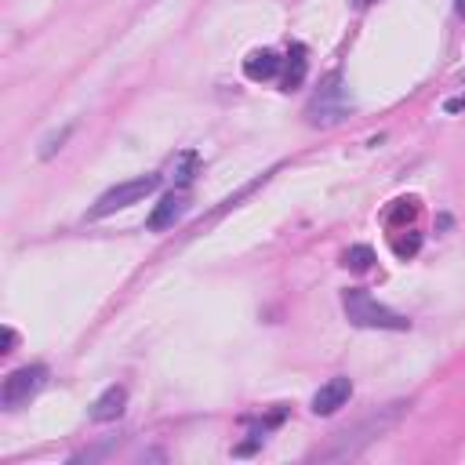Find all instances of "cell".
Here are the masks:
<instances>
[{"label": "cell", "instance_id": "cell-17", "mask_svg": "<svg viewBox=\"0 0 465 465\" xmlns=\"http://www.w3.org/2000/svg\"><path fill=\"white\" fill-rule=\"evenodd\" d=\"M352 7H371V4H378V0H349Z\"/></svg>", "mask_w": 465, "mask_h": 465}, {"label": "cell", "instance_id": "cell-5", "mask_svg": "<svg viewBox=\"0 0 465 465\" xmlns=\"http://www.w3.org/2000/svg\"><path fill=\"white\" fill-rule=\"evenodd\" d=\"M44 381H47V367H44V363H29V367H18V371H11V374L4 378V389H0V403H4L7 411L22 407V403H29V396H36V392L44 389Z\"/></svg>", "mask_w": 465, "mask_h": 465}, {"label": "cell", "instance_id": "cell-2", "mask_svg": "<svg viewBox=\"0 0 465 465\" xmlns=\"http://www.w3.org/2000/svg\"><path fill=\"white\" fill-rule=\"evenodd\" d=\"M341 309H345V316H349L352 327H371V331H407L411 327V320L403 312H392L389 305H381L363 287L341 291Z\"/></svg>", "mask_w": 465, "mask_h": 465}, {"label": "cell", "instance_id": "cell-11", "mask_svg": "<svg viewBox=\"0 0 465 465\" xmlns=\"http://www.w3.org/2000/svg\"><path fill=\"white\" fill-rule=\"evenodd\" d=\"M196 167H200V156H196V149H185V153H178L174 160H171V185L174 189H185L189 182H193V174H196Z\"/></svg>", "mask_w": 465, "mask_h": 465}, {"label": "cell", "instance_id": "cell-14", "mask_svg": "<svg viewBox=\"0 0 465 465\" xmlns=\"http://www.w3.org/2000/svg\"><path fill=\"white\" fill-rule=\"evenodd\" d=\"M418 251V236H411V240H396V254L400 258H407V254H414Z\"/></svg>", "mask_w": 465, "mask_h": 465}, {"label": "cell", "instance_id": "cell-10", "mask_svg": "<svg viewBox=\"0 0 465 465\" xmlns=\"http://www.w3.org/2000/svg\"><path fill=\"white\" fill-rule=\"evenodd\" d=\"M305 69H309L305 47H302V44H291V51H287V58H283V91H294V87H302V80H305Z\"/></svg>", "mask_w": 465, "mask_h": 465}, {"label": "cell", "instance_id": "cell-18", "mask_svg": "<svg viewBox=\"0 0 465 465\" xmlns=\"http://www.w3.org/2000/svg\"><path fill=\"white\" fill-rule=\"evenodd\" d=\"M454 11H458V15L465 18V0H454Z\"/></svg>", "mask_w": 465, "mask_h": 465}, {"label": "cell", "instance_id": "cell-8", "mask_svg": "<svg viewBox=\"0 0 465 465\" xmlns=\"http://www.w3.org/2000/svg\"><path fill=\"white\" fill-rule=\"evenodd\" d=\"M280 69H283V58H280L276 51H269V47L251 51V54L243 58V76H247V80H272Z\"/></svg>", "mask_w": 465, "mask_h": 465}, {"label": "cell", "instance_id": "cell-15", "mask_svg": "<svg viewBox=\"0 0 465 465\" xmlns=\"http://www.w3.org/2000/svg\"><path fill=\"white\" fill-rule=\"evenodd\" d=\"M443 109H447V113H461V109H465V94H454V98H447V102H443Z\"/></svg>", "mask_w": 465, "mask_h": 465}, {"label": "cell", "instance_id": "cell-16", "mask_svg": "<svg viewBox=\"0 0 465 465\" xmlns=\"http://www.w3.org/2000/svg\"><path fill=\"white\" fill-rule=\"evenodd\" d=\"M11 345H15V331L4 327V349H0V352H11Z\"/></svg>", "mask_w": 465, "mask_h": 465}, {"label": "cell", "instance_id": "cell-9", "mask_svg": "<svg viewBox=\"0 0 465 465\" xmlns=\"http://www.w3.org/2000/svg\"><path fill=\"white\" fill-rule=\"evenodd\" d=\"M127 407V389L124 385H109L94 403H91V421H116Z\"/></svg>", "mask_w": 465, "mask_h": 465}, {"label": "cell", "instance_id": "cell-6", "mask_svg": "<svg viewBox=\"0 0 465 465\" xmlns=\"http://www.w3.org/2000/svg\"><path fill=\"white\" fill-rule=\"evenodd\" d=\"M185 207H189V193H185V189H171V193H163V196H160V203L153 207V214L145 218V225H149L153 232L171 229V225L185 214Z\"/></svg>", "mask_w": 465, "mask_h": 465}, {"label": "cell", "instance_id": "cell-13", "mask_svg": "<svg viewBox=\"0 0 465 465\" xmlns=\"http://www.w3.org/2000/svg\"><path fill=\"white\" fill-rule=\"evenodd\" d=\"M69 134H73V124H65L62 131H54V134H47V138H44V145H40V160H51V156H54V153L62 149V142H65Z\"/></svg>", "mask_w": 465, "mask_h": 465}, {"label": "cell", "instance_id": "cell-12", "mask_svg": "<svg viewBox=\"0 0 465 465\" xmlns=\"http://www.w3.org/2000/svg\"><path fill=\"white\" fill-rule=\"evenodd\" d=\"M371 262H374V251H371L367 243H352V247L341 254V265H345V269H352V272L371 269Z\"/></svg>", "mask_w": 465, "mask_h": 465}, {"label": "cell", "instance_id": "cell-3", "mask_svg": "<svg viewBox=\"0 0 465 465\" xmlns=\"http://www.w3.org/2000/svg\"><path fill=\"white\" fill-rule=\"evenodd\" d=\"M349 113H352V102H349V91H345V84H341V73L334 69V73L320 84V91L309 98L305 120H309L312 127H331V124L345 120Z\"/></svg>", "mask_w": 465, "mask_h": 465}, {"label": "cell", "instance_id": "cell-1", "mask_svg": "<svg viewBox=\"0 0 465 465\" xmlns=\"http://www.w3.org/2000/svg\"><path fill=\"white\" fill-rule=\"evenodd\" d=\"M411 403H403V400H396V403H385V407H378L374 414H367L360 425H352V429H345V432H338V443L331 447V450H323V458H352V454H360L367 443H374L385 429H392L400 418H403V411H407Z\"/></svg>", "mask_w": 465, "mask_h": 465}, {"label": "cell", "instance_id": "cell-4", "mask_svg": "<svg viewBox=\"0 0 465 465\" xmlns=\"http://www.w3.org/2000/svg\"><path fill=\"white\" fill-rule=\"evenodd\" d=\"M156 185H160V174H142V178L120 182V185L105 189V193L94 200V207L87 211V218H105V214H113V211H124V207H131V203H142L149 193H156Z\"/></svg>", "mask_w": 465, "mask_h": 465}, {"label": "cell", "instance_id": "cell-7", "mask_svg": "<svg viewBox=\"0 0 465 465\" xmlns=\"http://www.w3.org/2000/svg\"><path fill=\"white\" fill-rule=\"evenodd\" d=\"M349 396H352V381L349 378H331V381H323L316 392H312V414H334L338 407H345L349 403Z\"/></svg>", "mask_w": 465, "mask_h": 465}]
</instances>
